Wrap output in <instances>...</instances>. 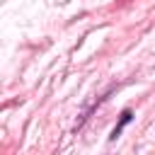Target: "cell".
Instances as JSON below:
<instances>
[{"label":"cell","mask_w":155,"mask_h":155,"mask_svg":"<svg viewBox=\"0 0 155 155\" xmlns=\"http://www.w3.org/2000/svg\"><path fill=\"white\" fill-rule=\"evenodd\" d=\"M131 119H133V111H131V109H124V111H121V119H119V124L114 126V131H111V136H109V140L119 138V136H121V131H124V126H126V124H131Z\"/></svg>","instance_id":"cell-1"}]
</instances>
